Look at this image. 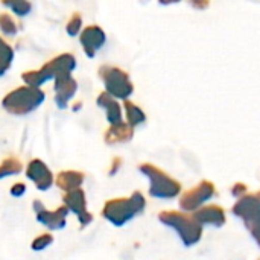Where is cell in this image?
I'll list each match as a JSON object with an SVG mask.
<instances>
[{
	"label": "cell",
	"instance_id": "cell-3",
	"mask_svg": "<svg viewBox=\"0 0 260 260\" xmlns=\"http://www.w3.org/2000/svg\"><path fill=\"white\" fill-rule=\"evenodd\" d=\"M76 67V58L70 53H62L55 56L53 59H50L49 62H46L41 69L38 70H29L24 72L21 75V79L24 81V84L27 85H34V87H40L44 82L55 79L59 75L64 73H72Z\"/></svg>",
	"mask_w": 260,
	"mask_h": 260
},
{
	"label": "cell",
	"instance_id": "cell-26",
	"mask_svg": "<svg viewBox=\"0 0 260 260\" xmlns=\"http://www.w3.org/2000/svg\"><path fill=\"white\" fill-rule=\"evenodd\" d=\"M24 193H26V184H24V183H17V184H14L12 189H11V195H12V197H21V195H24Z\"/></svg>",
	"mask_w": 260,
	"mask_h": 260
},
{
	"label": "cell",
	"instance_id": "cell-30",
	"mask_svg": "<svg viewBox=\"0 0 260 260\" xmlns=\"http://www.w3.org/2000/svg\"><path fill=\"white\" fill-rule=\"evenodd\" d=\"M0 2H2V3H3L5 6H8V8H9V6H11V5H12V3H14L15 0H0Z\"/></svg>",
	"mask_w": 260,
	"mask_h": 260
},
{
	"label": "cell",
	"instance_id": "cell-5",
	"mask_svg": "<svg viewBox=\"0 0 260 260\" xmlns=\"http://www.w3.org/2000/svg\"><path fill=\"white\" fill-rule=\"evenodd\" d=\"M139 171L149 178L151 186H149V195L154 198H160V200H172L175 198L180 190H181V184L171 178L166 172H163L161 169H158L154 165L149 163H143L139 166Z\"/></svg>",
	"mask_w": 260,
	"mask_h": 260
},
{
	"label": "cell",
	"instance_id": "cell-15",
	"mask_svg": "<svg viewBox=\"0 0 260 260\" xmlns=\"http://www.w3.org/2000/svg\"><path fill=\"white\" fill-rule=\"evenodd\" d=\"M134 128L126 122H117L110 125V128L104 134V140L107 145H117V143H125L133 139Z\"/></svg>",
	"mask_w": 260,
	"mask_h": 260
},
{
	"label": "cell",
	"instance_id": "cell-17",
	"mask_svg": "<svg viewBox=\"0 0 260 260\" xmlns=\"http://www.w3.org/2000/svg\"><path fill=\"white\" fill-rule=\"evenodd\" d=\"M84 174L79 172V171H64V172H59L58 177H56V186L64 190V192H69V190H73V189H78L82 186L84 183Z\"/></svg>",
	"mask_w": 260,
	"mask_h": 260
},
{
	"label": "cell",
	"instance_id": "cell-7",
	"mask_svg": "<svg viewBox=\"0 0 260 260\" xmlns=\"http://www.w3.org/2000/svg\"><path fill=\"white\" fill-rule=\"evenodd\" d=\"M233 213L244 219L247 229L260 222V192L244 193L238 198L233 207Z\"/></svg>",
	"mask_w": 260,
	"mask_h": 260
},
{
	"label": "cell",
	"instance_id": "cell-18",
	"mask_svg": "<svg viewBox=\"0 0 260 260\" xmlns=\"http://www.w3.org/2000/svg\"><path fill=\"white\" fill-rule=\"evenodd\" d=\"M123 107H125L126 122H128L133 128H136L137 125H140V123H143V122L146 120L145 113H143L134 102H131L129 99H125Z\"/></svg>",
	"mask_w": 260,
	"mask_h": 260
},
{
	"label": "cell",
	"instance_id": "cell-9",
	"mask_svg": "<svg viewBox=\"0 0 260 260\" xmlns=\"http://www.w3.org/2000/svg\"><path fill=\"white\" fill-rule=\"evenodd\" d=\"M64 204L69 209V212L75 213L78 216V221L81 224V229L87 227L91 224L93 221V215L87 210V200H85V193L81 187L73 189L66 192L64 195Z\"/></svg>",
	"mask_w": 260,
	"mask_h": 260
},
{
	"label": "cell",
	"instance_id": "cell-12",
	"mask_svg": "<svg viewBox=\"0 0 260 260\" xmlns=\"http://www.w3.org/2000/svg\"><path fill=\"white\" fill-rule=\"evenodd\" d=\"M26 177L37 186L38 190H49L53 184V175L50 169L41 160H32L26 168Z\"/></svg>",
	"mask_w": 260,
	"mask_h": 260
},
{
	"label": "cell",
	"instance_id": "cell-19",
	"mask_svg": "<svg viewBox=\"0 0 260 260\" xmlns=\"http://www.w3.org/2000/svg\"><path fill=\"white\" fill-rule=\"evenodd\" d=\"M23 171V165L17 157H8L0 163V180L18 175Z\"/></svg>",
	"mask_w": 260,
	"mask_h": 260
},
{
	"label": "cell",
	"instance_id": "cell-22",
	"mask_svg": "<svg viewBox=\"0 0 260 260\" xmlns=\"http://www.w3.org/2000/svg\"><path fill=\"white\" fill-rule=\"evenodd\" d=\"M81 27H82V17H81L79 12H75L70 17V20H69V23L66 26V30H67V34L70 37H76L81 32Z\"/></svg>",
	"mask_w": 260,
	"mask_h": 260
},
{
	"label": "cell",
	"instance_id": "cell-24",
	"mask_svg": "<svg viewBox=\"0 0 260 260\" xmlns=\"http://www.w3.org/2000/svg\"><path fill=\"white\" fill-rule=\"evenodd\" d=\"M11 9H12V12L15 14V15H18V17H24V15H27L29 12H30V3L27 2V0H15L11 6H9Z\"/></svg>",
	"mask_w": 260,
	"mask_h": 260
},
{
	"label": "cell",
	"instance_id": "cell-11",
	"mask_svg": "<svg viewBox=\"0 0 260 260\" xmlns=\"http://www.w3.org/2000/svg\"><path fill=\"white\" fill-rule=\"evenodd\" d=\"M79 41H81L84 52L90 58H93L96 55V52L104 47L107 37H105V32L101 26L91 24V26H87L85 29H82V32L79 35Z\"/></svg>",
	"mask_w": 260,
	"mask_h": 260
},
{
	"label": "cell",
	"instance_id": "cell-14",
	"mask_svg": "<svg viewBox=\"0 0 260 260\" xmlns=\"http://www.w3.org/2000/svg\"><path fill=\"white\" fill-rule=\"evenodd\" d=\"M192 216L201 225H216L221 227L225 224V213L219 206H207L200 210H193Z\"/></svg>",
	"mask_w": 260,
	"mask_h": 260
},
{
	"label": "cell",
	"instance_id": "cell-10",
	"mask_svg": "<svg viewBox=\"0 0 260 260\" xmlns=\"http://www.w3.org/2000/svg\"><path fill=\"white\" fill-rule=\"evenodd\" d=\"M215 195V186L210 181H201L198 186L193 189L187 190L181 200H180V207L186 212H193L197 210L201 204L209 201Z\"/></svg>",
	"mask_w": 260,
	"mask_h": 260
},
{
	"label": "cell",
	"instance_id": "cell-13",
	"mask_svg": "<svg viewBox=\"0 0 260 260\" xmlns=\"http://www.w3.org/2000/svg\"><path fill=\"white\" fill-rule=\"evenodd\" d=\"M55 102L58 108H67L70 99L78 90V82L72 78V73H64L55 79Z\"/></svg>",
	"mask_w": 260,
	"mask_h": 260
},
{
	"label": "cell",
	"instance_id": "cell-8",
	"mask_svg": "<svg viewBox=\"0 0 260 260\" xmlns=\"http://www.w3.org/2000/svg\"><path fill=\"white\" fill-rule=\"evenodd\" d=\"M34 212H35V218L40 224H43L46 229L49 230H61L66 227V219L67 215L70 213L69 209L64 206L58 207L56 210H47L40 201H34L32 204Z\"/></svg>",
	"mask_w": 260,
	"mask_h": 260
},
{
	"label": "cell",
	"instance_id": "cell-21",
	"mask_svg": "<svg viewBox=\"0 0 260 260\" xmlns=\"http://www.w3.org/2000/svg\"><path fill=\"white\" fill-rule=\"evenodd\" d=\"M0 30L5 34V35H15L18 27H17V23L14 21V18L9 15V14H0Z\"/></svg>",
	"mask_w": 260,
	"mask_h": 260
},
{
	"label": "cell",
	"instance_id": "cell-16",
	"mask_svg": "<svg viewBox=\"0 0 260 260\" xmlns=\"http://www.w3.org/2000/svg\"><path fill=\"white\" fill-rule=\"evenodd\" d=\"M96 104L105 110V113H107V120H108L110 125L117 123V122L122 120V108H120L119 102L116 101V98L111 96L110 93H107V91L101 93V94L98 96V99H96Z\"/></svg>",
	"mask_w": 260,
	"mask_h": 260
},
{
	"label": "cell",
	"instance_id": "cell-1",
	"mask_svg": "<svg viewBox=\"0 0 260 260\" xmlns=\"http://www.w3.org/2000/svg\"><path fill=\"white\" fill-rule=\"evenodd\" d=\"M146 201L140 192H134L129 198H114L105 203L102 216L114 227H122L143 212Z\"/></svg>",
	"mask_w": 260,
	"mask_h": 260
},
{
	"label": "cell",
	"instance_id": "cell-23",
	"mask_svg": "<svg viewBox=\"0 0 260 260\" xmlns=\"http://www.w3.org/2000/svg\"><path fill=\"white\" fill-rule=\"evenodd\" d=\"M52 242H53V236L49 235V233H44V235H40L37 239H34L30 247H32L34 251H41V250L47 248Z\"/></svg>",
	"mask_w": 260,
	"mask_h": 260
},
{
	"label": "cell",
	"instance_id": "cell-6",
	"mask_svg": "<svg viewBox=\"0 0 260 260\" xmlns=\"http://www.w3.org/2000/svg\"><path fill=\"white\" fill-rule=\"evenodd\" d=\"M99 76L104 82L105 91L114 96L116 99H128L133 91L134 85L129 79V75L119 67L114 66H102L99 69Z\"/></svg>",
	"mask_w": 260,
	"mask_h": 260
},
{
	"label": "cell",
	"instance_id": "cell-20",
	"mask_svg": "<svg viewBox=\"0 0 260 260\" xmlns=\"http://www.w3.org/2000/svg\"><path fill=\"white\" fill-rule=\"evenodd\" d=\"M12 61H14V49L3 38H0V78L9 70Z\"/></svg>",
	"mask_w": 260,
	"mask_h": 260
},
{
	"label": "cell",
	"instance_id": "cell-25",
	"mask_svg": "<svg viewBox=\"0 0 260 260\" xmlns=\"http://www.w3.org/2000/svg\"><path fill=\"white\" fill-rule=\"evenodd\" d=\"M161 5H171V3H177V2H180V0H158ZM190 3L195 6V8H198V9H204V8H207L209 6V3H210V0H190Z\"/></svg>",
	"mask_w": 260,
	"mask_h": 260
},
{
	"label": "cell",
	"instance_id": "cell-28",
	"mask_svg": "<svg viewBox=\"0 0 260 260\" xmlns=\"http://www.w3.org/2000/svg\"><path fill=\"white\" fill-rule=\"evenodd\" d=\"M248 230H250V233L253 235V238L256 239V242L260 245V222L259 224H256V225H253V227H250Z\"/></svg>",
	"mask_w": 260,
	"mask_h": 260
},
{
	"label": "cell",
	"instance_id": "cell-2",
	"mask_svg": "<svg viewBox=\"0 0 260 260\" xmlns=\"http://www.w3.org/2000/svg\"><path fill=\"white\" fill-rule=\"evenodd\" d=\"M44 99H46V94L40 87L26 84L24 87H18L12 90L11 93H8L2 101V107L9 114L26 116L35 111L37 108H40Z\"/></svg>",
	"mask_w": 260,
	"mask_h": 260
},
{
	"label": "cell",
	"instance_id": "cell-27",
	"mask_svg": "<svg viewBox=\"0 0 260 260\" xmlns=\"http://www.w3.org/2000/svg\"><path fill=\"white\" fill-rule=\"evenodd\" d=\"M245 192H247V187H245V184H242V183L235 184V186H233V189H232V193H233V197H236V198L242 197Z\"/></svg>",
	"mask_w": 260,
	"mask_h": 260
},
{
	"label": "cell",
	"instance_id": "cell-4",
	"mask_svg": "<svg viewBox=\"0 0 260 260\" xmlns=\"http://www.w3.org/2000/svg\"><path fill=\"white\" fill-rule=\"evenodd\" d=\"M158 219L174 229L178 235H180V239L183 241V244L186 247H190V245H195L200 239H201V235H203V225L198 224L195 221V218L190 215H186V213H181V212H174V210H168V212H161L158 215Z\"/></svg>",
	"mask_w": 260,
	"mask_h": 260
},
{
	"label": "cell",
	"instance_id": "cell-29",
	"mask_svg": "<svg viewBox=\"0 0 260 260\" xmlns=\"http://www.w3.org/2000/svg\"><path fill=\"white\" fill-rule=\"evenodd\" d=\"M119 166H120V158H114L113 160V168L110 169V175H114L116 171L119 169Z\"/></svg>",
	"mask_w": 260,
	"mask_h": 260
}]
</instances>
